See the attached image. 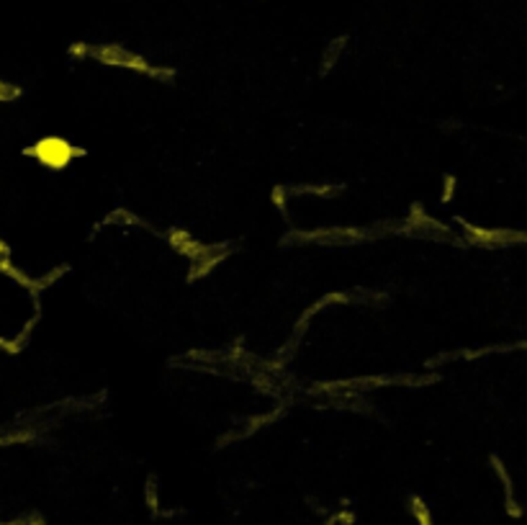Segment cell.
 I'll use <instances>...</instances> for the list:
<instances>
[{"instance_id": "3957f363", "label": "cell", "mask_w": 527, "mask_h": 525, "mask_svg": "<svg viewBox=\"0 0 527 525\" xmlns=\"http://www.w3.org/2000/svg\"><path fill=\"white\" fill-rule=\"evenodd\" d=\"M29 525H44V523H42V520H31Z\"/></svg>"}, {"instance_id": "7a4b0ae2", "label": "cell", "mask_w": 527, "mask_h": 525, "mask_svg": "<svg viewBox=\"0 0 527 525\" xmlns=\"http://www.w3.org/2000/svg\"><path fill=\"white\" fill-rule=\"evenodd\" d=\"M411 513H414V517H417V523L420 525H433L430 510H427V504L422 502L420 497H414V500H411Z\"/></svg>"}, {"instance_id": "6da1fadb", "label": "cell", "mask_w": 527, "mask_h": 525, "mask_svg": "<svg viewBox=\"0 0 527 525\" xmlns=\"http://www.w3.org/2000/svg\"><path fill=\"white\" fill-rule=\"evenodd\" d=\"M26 155L34 157L36 162H42V165H47V168H52V170H62L77 155H83V150H77L67 140H60V137H44L34 147H29Z\"/></svg>"}]
</instances>
